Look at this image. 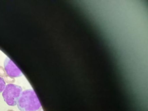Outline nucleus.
<instances>
[{"mask_svg": "<svg viewBox=\"0 0 148 111\" xmlns=\"http://www.w3.org/2000/svg\"><path fill=\"white\" fill-rule=\"evenodd\" d=\"M17 106L21 111H38L41 107L40 100L32 89L22 92Z\"/></svg>", "mask_w": 148, "mask_h": 111, "instance_id": "f257e3e1", "label": "nucleus"}, {"mask_svg": "<svg viewBox=\"0 0 148 111\" xmlns=\"http://www.w3.org/2000/svg\"><path fill=\"white\" fill-rule=\"evenodd\" d=\"M23 89L20 86L9 83L6 86L2 92V96L8 106H14L18 104Z\"/></svg>", "mask_w": 148, "mask_h": 111, "instance_id": "f03ea898", "label": "nucleus"}, {"mask_svg": "<svg viewBox=\"0 0 148 111\" xmlns=\"http://www.w3.org/2000/svg\"><path fill=\"white\" fill-rule=\"evenodd\" d=\"M4 65L7 74L10 77L15 78L23 75V73L20 69L9 57H6Z\"/></svg>", "mask_w": 148, "mask_h": 111, "instance_id": "7ed1b4c3", "label": "nucleus"}, {"mask_svg": "<svg viewBox=\"0 0 148 111\" xmlns=\"http://www.w3.org/2000/svg\"><path fill=\"white\" fill-rule=\"evenodd\" d=\"M6 82L4 79L2 77L0 76V93L3 92L5 88Z\"/></svg>", "mask_w": 148, "mask_h": 111, "instance_id": "20e7f679", "label": "nucleus"}, {"mask_svg": "<svg viewBox=\"0 0 148 111\" xmlns=\"http://www.w3.org/2000/svg\"><path fill=\"white\" fill-rule=\"evenodd\" d=\"M7 111H14V110H12V109H9V110H7Z\"/></svg>", "mask_w": 148, "mask_h": 111, "instance_id": "39448f33", "label": "nucleus"}]
</instances>
